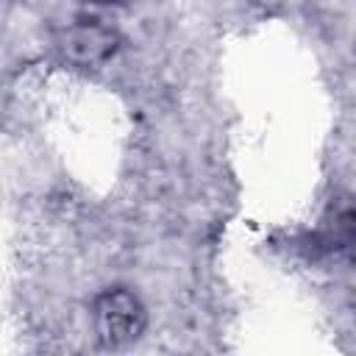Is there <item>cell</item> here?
Here are the masks:
<instances>
[{
  "label": "cell",
  "mask_w": 356,
  "mask_h": 356,
  "mask_svg": "<svg viewBox=\"0 0 356 356\" xmlns=\"http://www.w3.org/2000/svg\"><path fill=\"white\" fill-rule=\"evenodd\" d=\"M95 328L106 345H128L145 328V306L134 292L122 286L106 289L95 300Z\"/></svg>",
  "instance_id": "1"
},
{
  "label": "cell",
  "mask_w": 356,
  "mask_h": 356,
  "mask_svg": "<svg viewBox=\"0 0 356 356\" xmlns=\"http://www.w3.org/2000/svg\"><path fill=\"white\" fill-rule=\"evenodd\" d=\"M117 44H120L117 31H111L100 19H78L58 33L61 53L81 67H95L106 61L117 50Z\"/></svg>",
  "instance_id": "2"
},
{
  "label": "cell",
  "mask_w": 356,
  "mask_h": 356,
  "mask_svg": "<svg viewBox=\"0 0 356 356\" xmlns=\"http://www.w3.org/2000/svg\"><path fill=\"white\" fill-rule=\"evenodd\" d=\"M92 3H114V0H92Z\"/></svg>",
  "instance_id": "3"
}]
</instances>
